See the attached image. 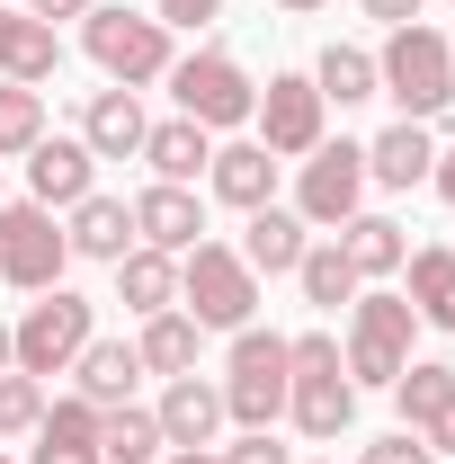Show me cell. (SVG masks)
<instances>
[{"label":"cell","instance_id":"obj_31","mask_svg":"<svg viewBox=\"0 0 455 464\" xmlns=\"http://www.w3.org/2000/svg\"><path fill=\"white\" fill-rule=\"evenodd\" d=\"M36 134H45V90L0 81V161H9V152H36Z\"/></svg>","mask_w":455,"mask_h":464},{"label":"cell","instance_id":"obj_30","mask_svg":"<svg viewBox=\"0 0 455 464\" xmlns=\"http://www.w3.org/2000/svg\"><path fill=\"white\" fill-rule=\"evenodd\" d=\"M99 456H108V464H152V456H161V420L134 411V402H108V411H99Z\"/></svg>","mask_w":455,"mask_h":464},{"label":"cell","instance_id":"obj_29","mask_svg":"<svg viewBox=\"0 0 455 464\" xmlns=\"http://www.w3.org/2000/svg\"><path fill=\"white\" fill-rule=\"evenodd\" d=\"M313 90H322V108H357V99H375V54L331 36L322 63H313Z\"/></svg>","mask_w":455,"mask_h":464},{"label":"cell","instance_id":"obj_8","mask_svg":"<svg viewBox=\"0 0 455 464\" xmlns=\"http://www.w3.org/2000/svg\"><path fill=\"white\" fill-rule=\"evenodd\" d=\"M286 411V340L277 331H232V366H224V420L241 429H277Z\"/></svg>","mask_w":455,"mask_h":464},{"label":"cell","instance_id":"obj_18","mask_svg":"<svg viewBox=\"0 0 455 464\" xmlns=\"http://www.w3.org/2000/svg\"><path fill=\"white\" fill-rule=\"evenodd\" d=\"M304 232H313L304 215H286V206H259V215L241 224V259H250V277H295V259L313 250Z\"/></svg>","mask_w":455,"mask_h":464},{"label":"cell","instance_id":"obj_39","mask_svg":"<svg viewBox=\"0 0 455 464\" xmlns=\"http://www.w3.org/2000/svg\"><path fill=\"white\" fill-rule=\"evenodd\" d=\"M357 9H366V18H384V27H411V18H420V0H357Z\"/></svg>","mask_w":455,"mask_h":464},{"label":"cell","instance_id":"obj_32","mask_svg":"<svg viewBox=\"0 0 455 464\" xmlns=\"http://www.w3.org/2000/svg\"><path fill=\"white\" fill-rule=\"evenodd\" d=\"M36 420H45V384L18 375V366H0V438H27Z\"/></svg>","mask_w":455,"mask_h":464},{"label":"cell","instance_id":"obj_28","mask_svg":"<svg viewBox=\"0 0 455 464\" xmlns=\"http://www.w3.org/2000/svg\"><path fill=\"white\" fill-rule=\"evenodd\" d=\"M393 402H402V429L420 438V429H429V420L455 402V366H438V357H411V366L393 375Z\"/></svg>","mask_w":455,"mask_h":464},{"label":"cell","instance_id":"obj_23","mask_svg":"<svg viewBox=\"0 0 455 464\" xmlns=\"http://www.w3.org/2000/svg\"><path fill=\"white\" fill-rule=\"evenodd\" d=\"M331 241H340V259L357 268V277H393L402 259H411V241H402V224H393V215H348Z\"/></svg>","mask_w":455,"mask_h":464},{"label":"cell","instance_id":"obj_10","mask_svg":"<svg viewBox=\"0 0 455 464\" xmlns=\"http://www.w3.org/2000/svg\"><path fill=\"white\" fill-rule=\"evenodd\" d=\"M63 259H72V241H63V224H54V206H0V277L18 295H45V286H63Z\"/></svg>","mask_w":455,"mask_h":464},{"label":"cell","instance_id":"obj_7","mask_svg":"<svg viewBox=\"0 0 455 464\" xmlns=\"http://www.w3.org/2000/svg\"><path fill=\"white\" fill-rule=\"evenodd\" d=\"M81 45H90V63L108 72L116 90H143V81H161L170 72V27L161 18H134V9H90L81 18Z\"/></svg>","mask_w":455,"mask_h":464},{"label":"cell","instance_id":"obj_13","mask_svg":"<svg viewBox=\"0 0 455 464\" xmlns=\"http://www.w3.org/2000/svg\"><path fill=\"white\" fill-rule=\"evenodd\" d=\"M134 241L188 259V250L206 241V197H197V188H170V179H152V188L134 197Z\"/></svg>","mask_w":455,"mask_h":464},{"label":"cell","instance_id":"obj_15","mask_svg":"<svg viewBox=\"0 0 455 464\" xmlns=\"http://www.w3.org/2000/svg\"><path fill=\"white\" fill-rule=\"evenodd\" d=\"M206 188L224 197V206H241V215H259L268 197H277V152L250 134V143H215V161H206Z\"/></svg>","mask_w":455,"mask_h":464},{"label":"cell","instance_id":"obj_12","mask_svg":"<svg viewBox=\"0 0 455 464\" xmlns=\"http://www.w3.org/2000/svg\"><path fill=\"white\" fill-rule=\"evenodd\" d=\"M90 188H99V152H90L81 134H36V152H27V197L72 215Z\"/></svg>","mask_w":455,"mask_h":464},{"label":"cell","instance_id":"obj_3","mask_svg":"<svg viewBox=\"0 0 455 464\" xmlns=\"http://www.w3.org/2000/svg\"><path fill=\"white\" fill-rule=\"evenodd\" d=\"M99 340V304L90 295H72V286H45L27 313H18V331H9V366L18 375H72V357Z\"/></svg>","mask_w":455,"mask_h":464},{"label":"cell","instance_id":"obj_22","mask_svg":"<svg viewBox=\"0 0 455 464\" xmlns=\"http://www.w3.org/2000/svg\"><path fill=\"white\" fill-rule=\"evenodd\" d=\"M143 161H152V179H170V188H197L206 161H215V134H206V125H188V116H170V125H152V134H143Z\"/></svg>","mask_w":455,"mask_h":464},{"label":"cell","instance_id":"obj_38","mask_svg":"<svg viewBox=\"0 0 455 464\" xmlns=\"http://www.w3.org/2000/svg\"><path fill=\"white\" fill-rule=\"evenodd\" d=\"M420 447H429V456H455V402L438 411V420H429V429H420Z\"/></svg>","mask_w":455,"mask_h":464},{"label":"cell","instance_id":"obj_26","mask_svg":"<svg viewBox=\"0 0 455 464\" xmlns=\"http://www.w3.org/2000/svg\"><path fill=\"white\" fill-rule=\"evenodd\" d=\"M197 348H206V331L170 304V313H152V322H143L134 357H143V375H197Z\"/></svg>","mask_w":455,"mask_h":464},{"label":"cell","instance_id":"obj_5","mask_svg":"<svg viewBox=\"0 0 455 464\" xmlns=\"http://www.w3.org/2000/svg\"><path fill=\"white\" fill-rule=\"evenodd\" d=\"M411 295H384V286H357V304H348V348H340V366H348V384L366 393H393V375L411 366Z\"/></svg>","mask_w":455,"mask_h":464},{"label":"cell","instance_id":"obj_44","mask_svg":"<svg viewBox=\"0 0 455 464\" xmlns=\"http://www.w3.org/2000/svg\"><path fill=\"white\" fill-rule=\"evenodd\" d=\"M0 9H9V0H0Z\"/></svg>","mask_w":455,"mask_h":464},{"label":"cell","instance_id":"obj_1","mask_svg":"<svg viewBox=\"0 0 455 464\" xmlns=\"http://www.w3.org/2000/svg\"><path fill=\"white\" fill-rule=\"evenodd\" d=\"M375 99H393L411 125H438V116L455 108V45L438 36V27H393L384 36V54H375Z\"/></svg>","mask_w":455,"mask_h":464},{"label":"cell","instance_id":"obj_35","mask_svg":"<svg viewBox=\"0 0 455 464\" xmlns=\"http://www.w3.org/2000/svg\"><path fill=\"white\" fill-rule=\"evenodd\" d=\"M152 18L161 27H206V18H224V0H152Z\"/></svg>","mask_w":455,"mask_h":464},{"label":"cell","instance_id":"obj_41","mask_svg":"<svg viewBox=\"0 0 455 464\" xmlns=\"http://www.w3.org/2000/svg\"><path fill=\"white\" fill-rule=\"evenodd\" d=\"M170 464H224V447H170Z\"/></svg>","mask_w":455,"mask_h":464},{"label":"cell","instance_id":"obj_36","mask_svg":"<svg viewBox=\"0 0 455 464\" xmlns=\"http://www.w3.org/2000/svg\"><path fill=\"white\" fill-rule=\"evenodd\" d=\"M36 464H108L99 447H63V438H36Z\"/></svg>","mask_w":455,"mask_h":464},{"label":"cell","instance_id":"obj_42","mask_svg":"<svg viewBox=\"0 0 455 464\" xmlns=\"http://www.w3.org/2000/svg\"><path fill=\"white\" fill-rule=\"evenodd\" d=\"M277 9H295V18H304V9H322V0H277Z\"/></svg>","mask_w":455,"mask_h":464},{"label":"cell","instance_id":"obj_21","mask_svg":"<svg viewBox=\"0 0 455 464\" xmlns=\"http://www.w3.org/2000/svg\"><path fill=\"white\" fill-rule=\"evenodd\" d=\"M116 304H125V313H143V322H152V313H170V304H179V259L134 241V250L116 259Z\"/></svg>","mask_w":455,"mask_h":464},{"label":"cell","instance_id":"obj_14","mask_svg":"<svg viewBox=\"0 0 455 464\" xmlns=\"http://www.w3.org/2000/svg\"><path fill=\"white\" fill-rule=\"evenodd\" d=\"M143 134H152V116L134 90H90V108H81V143L99 152V161H143Z\"/></svg>","mask_w":455,"mask_h":464},{"label":"cell","instance_id":"obj_17","mask_svg":"<svg viewBox=\"0 0 455 464\" xmlns=\"http://www.w3.org/2000/svg\"><path fill=\"white\" fill-rule=\"evenodd\" d=\"M63 241H72V259H108V268H116V259L134 250V206H125V197H99V188H90V197L72 206Z\"/></svg>","mask_w":455,"mask_h":464},{"label":"cell","instance_id":"obj_6","mask_svg":"<svg viewBox=\"0 0 455 464\" xmlns=\"http://www.w3.org/2000/svg\"><path fill=\"white\" fill-rule=\"evenodd\" d=\"M161 81H170L179 116H188V125H206V134H232V125H250V108H259V81H250V72H241L224 45H206V54H179Z\"/></svg>","mask_w":455,"mask_h":464},{"label":"cell","instance_id":"obj_9","mask_svg":"<svg viewBox=\"0 0 455 464\" xmlns=\"http://www.w3.org/2000/svg\"><path fill=\"white\" fill-rule=\"evenodd\" d=\"M366 143H313L304 152V179H295V215L322 232H340L348 215H366Z\"/></svg>","mask_w":455,"mask_h":464},{"label":"cell","instance_id":"obj_33","mask_svg":"<svg viewBox=\"0 0 455 464\" xmlns=\"http://www.w3.org/2000/svg\"><path fill=\"white\" fill-rule=\"evenodd\" d=\"M224 464H295V456H286V447L268 438V429H241V438L224 447Z\"/></svg>","mask_w":455,"mask_h":464},{"label":"cell","instance_id":"obj_34","mask_svg":"<svg viewBox=\"0 0 455 464\" xmlns=\"http://www.w3.org/2000/svg\"><path fill=\"white\" fill-rule=\"evenodd\" d=\"M357 464H438V456H429V447H420L411 429H393V438H375V447H366Z\"/></svg>","mask_w":455,"mask_h":464},{"label":"cell","instance_id":"obj_11","mask_svg":"<svg viewBox=\"0 0 455 464\" xmlns=\"http://www.w3.org/2000/svg\"><path fill=\"white\" fill-rule=\"evenodd\" d=\"M259 143H268V152H277V161H304V152H313V143H322V90H313V72H277V81H268V90H259Z\"/></svg>","mask_w":455,"mask_h":464},{"label":"cell","instance_id":"obj_46","mask_svg":"<svg viewBox=\"0 0 455 464\" xmlns=\"http://www.w3.org/2000/svg\"><path fill=\"white\" fill-rule=\"evenodd\" d=\"M0 464H9V456H0Z\"/></svg>","mask_w":455,"mask_h":464},{"label":"cell","instance_id":"obj_40","mask_svg":"<svg viewBox=\"0 0 455 464\" xmlns=\"http://www.w3.org/2000/svg\"><path fill=\"white\" fill-rule=\"evenodd\" d=\"M429 188H438V197L455 206V152H438V170H429Z\"/></svg>","mask_w":455,"mask_h":464},{"label":"cell","instance_id":"obj_24","mask_svg":"<svg viewBox=\"0 0 455 464\" xmlns=\"http://www.w3.org/2000/svg\"><path fill=\"white\" fill-rule=\"evenodd\" d=\"M72 375H81V402H125L134 393V375H143V357H134V340H90L81 357H72Z\"/></svg>","mask_w":455,"mask_h":464},{"label":"cell","instance_id":"obj_4","mask_svg":"<svg viewBox=\"0 0 455 464\" xmlns=\"http://www.w3.org/2000/svg\"><path fill=\"white\" fill-rule=\"evenodd\" d=\"M179 313H188L197 331H250V313H259L250 259H241L232 241H197V250L179 259Z\"/></svg>","mask_w":455,"mask_h":464},{"label":"cell","instance_id":"obj_16","mask_svg":"<svg viewBox=\"0 0 455 464\" xmlns=\"http://www.w3.org/2000/svg\"><path fill=\"white\" fill-rule=\"evenodd\" d=\"M161 447H215V429H224V384H206V375H170V393H161Z\"/></svg>","mask_w":455,"mask_h":464},{"label":"cell","instance_id":"obj_20","mask_svg":"<svg viewBox=\"0 0 455 464\" xmlns=\"http://www.w3.org/2000/svg\"><path fill=\"white\" fill-rule=\"evenodd\" d=\"M429 170H438V143H429V125H411V116L366 143V179H375V188H420Z\"/></svg>","mask_w":455,"mask_h":464},{"label":"cell","instance_id":"obj_25","mask_svg":"<svg viewBox=\"0 0 455 464\" xmlns=\"http://www.w3.org/2000/svg\"><path fill=\"white\" fill-rule=\"evenodd\" d=\"M402 268H411V313H420L429 331H455V250L429 241V250H411Z\"/></svg>","mask_w":455,"mask_h":464},{"label":"cell","instance_id":"obj_45","mask_svg":"<svg viewBox=\"0 0 455 464\" xmlns=\"http://www.w3.org/2000/svg\"><path fill=\"white\" fill-rule=\"evenodd\" d=\"M322 464H331V456H322Z\"/></svg>","mask_w":455,"mask_h":464},{"label":"cell","instance_id":"obj_43","mask_svg":"<svg viewBox=\"0 0 455 464\" xmlns=\"http://www.w3.org/2000/svg\"><path fill=\"white\" fill-rule=\"evenodd\" d=\"M0 366H9V322H0Z\"/></svg>","mask_w":455,"mask_h":464},{"label":"cell","instance_id":"obj_19","mask_svg":"<svg viewBox=\"0 0 455 464\" xmlns=\"http://www.w3.org/2000/svg\"><path fill=\"white\" fill-rule=\"evenodd\" d=\"M54 63H63L54 27L9 0V9H0V81H27V90H36V81H54Z\"/></svg>","mask_w":455,"mask_h":464},{"label":"cell","instance_id":"obj_37","mask_svg":"<svg viewBox=\"0 0 455 464\" xmlns=\"http://www.w3.org/2000/svg\"><path fill=\"white\" fill-rule=\"evenodd\" d=\"M18 9H27V18H45V27H54V18H90V9H99V0H18Z\"/></svg>","mask_w":455,"mask_h":464},{"label":"cell","instance_id":"obj_27","mask_svg":"<svg viewBox=\"0 0 455 464\" xmlns=\"http://www.w3.org/2000/svg\"><path fill=\"white\" fill-rule=\"evenodd\" d=\"M295 286H304V304H313V313H340V304H357V286H366V277L340 259V241H313V250L295 259Z\"/></svg>","mask_w":455,"mask_h":464},{"label":"cell","instance_id":"obj_2","mask_svg":"<svg viewBox=\"0 0 455 464\" xmlns=\"http://www.w3.org/2000/svg\"><path fill=\"white\" fill-rule=\"evenodd\" d=\"M286 420H295L304 438H340L348 420H357V384H348L340 340H331V331L286 340Z\"/></svg>","mask_w":455,"mask_h":464}]
</instances>
